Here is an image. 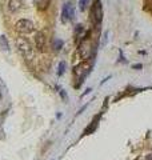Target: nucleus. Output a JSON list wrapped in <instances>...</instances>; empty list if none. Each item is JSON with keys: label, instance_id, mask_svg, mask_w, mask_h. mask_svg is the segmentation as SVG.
<instances>
[{"label": "nucleus", "instance_id": "obj_2", "mask_svg": "<svg viewBox=\"0 0 152 160\" xmlns=\"http://www.w3.org/2000/svg\"><path fill=\"white\" fill-rule=\"evenodd\" d=\"M91 20L95 26H100L103 20V6L100 0H95L92 7H91Z\"/></svg>", "mask_w": 152, "mask_h": 160}, {"label": "nucleus", "instance_id": "obj_12", "mask_svg": "<svg viewBox=\"0 0 152 160\" xmlns=\"http://www.w3.org/2000/svg\"><path fill=\"white\" fill-rule=\"evenodd\" d=\"M64 69H65V63L62 62V63L59 64V71H58V75H59V76H62V75L64 73Z\"/></svg>", "mask_w": 152, "mask_h": 160}, {"label": "nucleus", "instance_id": "obj_4", "mask_svg": "<svg viewBox=\"0 0 152 160\" xmlns=\"http://www.w3.org/2000/svg\"><path fill=\"white\" fill-rule=\"evenodd\" d=\"M75 16V7L72 3H65L63 6V11H62V18L63 22H68V20H72Z\"/></svg>", "mask_w": 152, "mask_h": 160}, {"label": "nucleus", "instance_id": "obj_8", "mask_svg": "<svg viewBox=\"0 0 152 160\" xmlns=\"http://www.w3.org/2000/svg\"><path fill=\"white\" fill-rule=\"evenodd\" d=\"M51 4V0H35V6L39 11H45Z\"/></svg>", "mask_w": 152, "mask_h": 160}, {"label": "nucleus", "instance_id": "obj_9", "mask_svg": "<svg viewBox=\"0 0 152 160\" xmlns=\"http://www.w3.org/2000/svg\"><path fill=\"white\" fill-rule=\"evenodd\" d=\"M0 47H2V49H4V51H9V44H8V40L6 36H0Z\"/></svg>", "mask_w": 152, "mask_h": 160}, {"label": "nucleus", "instance_id": "obj_1", "mask_svg": "<svg viewBox=\"0 0 152 160\" xmlns=\"http://www.w3.org/2000/svg\"><path fill=\"white\" fill-rule=\"evenodd\" d=\"M16 46H18L19 52L23 55L24 59L31 60L33 58V48H32V44L29 43L28 39H25V38H18L16 39Z\"/></svg>", "mask_w": 152, "mask_h": 160}, {"label": "nucleus", "instance_id": "obj_6", "mask_svg": "<svg viewBox=\"0 0 152 160\" xmlns=\"http://www.w3.org/2000/svg\"><path fill=\"white\" fill-rule=\"evenodd\" d=\"M24 6V2L23 0H9V3H8V9L11 12H18L20 11V9L23 8Z\"/></svg>", "mask_w": 152, "mask_h": 160}, {"label": "nucleus", "instance_id": "obj_3", "mask_svg": "<svg viewBox=\"0 0 152 160\" xmlns=\"http://www.w3.org/2000/svg\"><path fill=\"white\" fill-rule=\"evenodd\" d=\"M15 28H16V31L22 35H29L31 32H33V29H35L33 23L28 19H20L19 22L15 24Z\"/></svg>", "mask_w": 152, "mask_h": 160}, {"label": "nucleus", "instance_id": "obj_7", "mask_svg": "<svg viewBox=\"0 0 152 160\" xmlns=\"http://www.w3.org/2000/svg\"><path fill=\"white\" fill-rule=\"evenodd\" d=\"M44 42H45V38L42 32H38L36 33V38H35V43H36V48L39 51H43L44 49Z\"/></svg>", "mask_w": 152, "mask_h": 160}, {"label": "nucleus", "instance_id": "obj_10", "mask_svg": "<svg viewBox=\"0 0 152 160\" xmlns=\"http://www.w3.org/2000/svg\"><path fill=\"white\" fill-rule=\"evenodd\" d=\"M88 3H89V0H79V7H80V9H82V11H84V9L87 8Z\"/></svg>", "mask_w": 152, "mask_h": 160}, {"label": "nucleus", "instance_id": "obj_11", "mask_svg": "<svg viewBox=\"0 0 152 160\" xmlns=\"http://www.w3.org/2000/svg\"><path fill=\"white\" fill-rule=\"evenodd\" d=\"M53 47H55V49H56V51H60V49H62V47H63V42H62V40H55Z\"/></svg>", "mask_w": 152, "mask_h": 160}, {"label": "nucleus", "instance_id": "obj_5", "mask_svg": "<svg viewBox=\"0 0 152 160\" xmlns=\"http://www.w3.org/2000/svg\"><path fill=\"white\" fill-rule=\"evenodd\" d=\"M79 53H80V56H82L83 59H87L89 55H91V44L87 39H84L82 43H80V46H79Z\"/></svg>", "mask_w": 152, "mask_h": 160}, {"label": "nucleus", "instance_id": "obj_13", "mask_svg": "<svg viewBox=\"0 0 152 160\" xmlns=\"http://www.w3.org/2000/svg\"><path fill=\"white\" fill-rule=\"evenodd\" d=\"M148 160H152V156H149V158H148Z\"/></svg>", "mask_w": 152, "mask_h": 160}]
</instances>
